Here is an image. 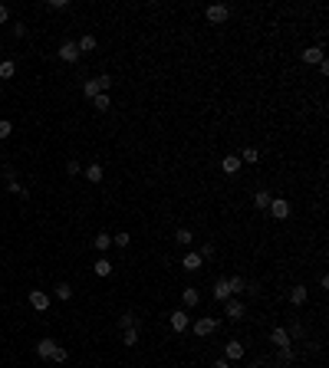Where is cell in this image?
I'll use <instances>...</instances> for the list:
<instances>
[{
	"mask_svg": "<svg viewBox=\"0 0 329 368\" xmlns=\"http://www.w3.org/2000/svg\"><path fill=\"white\" fill-rule=\"evenodd\" d=\"M109 86H112V79H109V76H99V79H89L86 86H82V92H86L89 99H96V95H99V92H106Z\"/></svg>",
	"mask_w": 329,
	"mask_h": 368,
	"instance_id": "6da1fadb",
	"label": "cell"
},
{
	"mask_svg": "<svg viewBox=\"0 0 329 368\" xmlns=\"http://www.w3.org/2000/svg\"><path fill=\"white\" fill-rule=\"evenodd\" d=\"M191 329H194V336H211V332H218V319H211V316H204V319L191 322Z\"/></svg>",
	"mask_w": 329,
	"mask_h": 368,
	"instance_id": "7a4b0ae2",
	"label": "cell"
},
{
	"mask_svg": "<svg viewBox=\"0 0 329 368\" xmlns=\"http://www.w3.org/2000/svg\"><path fill=\"white\" fill-rule=\"evenodd\" d=\"M204 16H208L211 23H224V20L230 16V7H224V3H214V7L204 10Z\"/></svg>",
	"mask_w": 329,
	"mask_h": 368,
	"instance_id": "3957f363",
	"label": "cell"
},
{
	"mask_svg": "<svg viewBox=\"0 0 329 368\" xmlns=\"http://www.w3.org/2000/svg\"><path fill=\"white\" fill-rule=\"evenodd\" d=\"M60 59H63V63H76L79 59V46L72 43V39H66L63 46H60Z\"/></svg>",
	"mask_w": 329,
	"mask_h": 368,
	"instance_id": "277c9868",
	"label": "cell"
},
{
	"mask_svg": "<svg viewBox=\"0 0 329 368\" xmlns=\"http://www.w3.org/2000/svg\"><path fill=\"white\" fill-rule=\"evenodd\" d=\"M224 359H228V362H240L244 359V342H234V339H230V342L224 345Z\"/></svg>",
	"mask_w": 329,
	"mask_h": 368,
	"instance_id": "5b68a950",
	"label": "cell"
},
{
	"mask_svg": "<svg viewBox=\"0 0 329 368\" xmlns=\"http://www.w3.org/2000/svg\"><path fill=\"white\" fill-rule=\"evenodd\" d=\"M266 211H270V217L286 220V217H290V204H286V201H270V207H266Z\"/></svg>",
	"mask_w": 329,
	"mask_h": 368,
	"instance_id": "8992f818",
	"label": "cell"
},
{
	"mask_svg": "<svg viewBox=\"0 0 329 368\" xmlns=\"http://www.w3.org/2000/svg\"><path fill=\"white\" fill-rule=\"evenodd\" d=\"M224 316H228V319H244V303H237V299H224Z\"/></svg>",
	"mask_w": 329,
	"mask_h": 368,
	"instance_id": "52a82bcc",
	"label": "cell"
},
{
	"mask_svg": "<svg viewBox=\"0 0 329 368\" xmlns=\"http://www.w3.org/2000/svg\"><path fill=\"white\" fill-rule=\"evenodd\" d=\"M56 349H60V345H56L53 339H43V342H36V355H40V359H53Z\"/></svg>",
	"mask_w": 329,
	"mask_h": 368,
	"instance_id": "ba28073f",
	"label": "cell"
},
{
	"mask_svg": "<svg viewBox=\"0 0 329 368\" xmlns=\"http://www.w3.org/2000/svg\"><path fill=\"white\" fill-rule=\"evenodd\" d=\"M168 322H172V329H174V332H184V329L191 326L188 313H172V316H168Z\"/></svg>",
	"mask_w": 329,
	"mask_h": 368,
	"instance_id": "9c48e42d",
	"label": "cell"
},
{
	"mask_svg": "<svg viewBox=\"0 0 329 368\" xmlns=\"http://www.w3.org/2000/svg\"><path fill=\"white\" fill-rule=\"evenodd\" d=\"M30 306L43 313V309H50V296H46L43 290H33V293H30Z\"/></svg>",
	"mask_w": 329,
	"mask_h": 368,
	"instance_id": "30bf717a",
	"label": "cell"
},
{
	"mask_svg": "<svg viewBox=\"0 0 329 368\" xmlns=\"http://www.w3.org/2000/svg\"><path fill=\"white\" fill-rule=\"evenodd\" d=\"M270 342H274V345H280V349H286V345H290V332L276 326V329L270 332Z\"/></svg>",
	"mask_w": 329,
	"mask_h": 368,
	"instance_id": "8fae6325",
	"label": "cell"
},
{
	"mask_svg": "<svg viewBox=\"0 0 329 368\" xmlns=\"http://www.w3.org/2000/svg\"><path fill=\"white\" fill-rule=\"evenodd\" d=\"M300 56H303V63H316V66H320L322 63V46H310V49H303Z\"/></svg>",
	"mask_w": 329,
	"mask_h": 368,
	"instance_id": "7c38bea8",
	"label": "cell"
},
{
	"mask_svg": "<svg viewBox=\"0 0 329 368\" xmlns=\"http://www.w3.org/2000/svg\"><path fill=\"white\" fill-rule=\"evenodd\" d=\"M240 165H244V161H240V158H237V155H228V158H224V161H220V168H224V171H228V174H237V171H240Z\"/></svg>",
	"mask_w": 329,
	"mask_h": 368,
	"instance_id": "4fadbf2b",
	"label": "cell"
},
{
	"mask_svg": "<svg viewBox=\"0 0 329 368\" xmlns=\"http://www.w3.org/2000/svg\"><path fill=\"white\" fill-rule=\"evenodd\" d=\"M201 263H204V260H201V257H198V253H188V257L181 260V267L188 270V273H194V270H201Z\"/></svg>",
	"mask_w": 329,
	"mask_h": 368,
	"instance_id": "5bb4252c",
	"label": "cell"
},
{
	"mask_svg": "<svg viewBox=\"0 0 329 368\" xmlns=\"http://www.w3.org/2000/svg\"><path fill=\"white\" fill-rule=\"evenodd\" d=\"M214 299H220V303H224V299H230L228 280H218V283H214Z\"/></svg>",
	"mask_w": 329,
	"mask_h": 368,
	"instance_id": "9a60e30c",
	"label": "cell"
},
{
	"mask_svg": "<svg viewBox=\"0 0 329 368\" xmlns=\"http://www.w3.org/2000/svg\"><path fill=\"white\" fill-rule=\"evenodd\" d=\"M181 299H184V306H198V303H201V293H198L194 286H188V290L181 293Z\"/></svg>",
	"mask_w": 329,
	"mask_h": 368,
	"instance_id": "2e32d148",
	"label": "cell"
},
{
	"mask_svg": "<svg viewBox=\"0 0 329 368\" xmlns=\"http://www.w3.org/2000/svg\"><path fill=\"white\" fill-rule=\"evenodd\" d=\"M290 303L293 306H303L306 303V286H293V290H290Z\"/></svg>",
	"mask_w": 329,
	"mask_h": 368,
	"instance_id": "e0dca14e",
	"label": "cell"
},
{
	"mask_svg": "<svg viewBox=\"0 0 329 368\" xmlns=\"http://www.w3.org/2000/svg\"><path fill=\"white\" fill-rule=\"evenodd\" d=\"M92 105H96V109H99V112H106V109H112V99H109V95H106V92H99V95H96V99H92Z\"/></svg>",
	"mask_w": 329,
	"mask_h": 368,
	"instance_id": "ac0fdd59",
	"label": "cell"
},
{
	"mask_svg": "<svg viewBox=\"0 0 329 368\" xmlns=\"http://www.w3.org/2000/svg\"><path fill=\"white\" fill-rule=\"evenodd\" d=\"M76 46H79V53H92V49H96V36H82Z\"/></svg>",
	"mask_w": 329,
	"mask_h": 368,
	"instance_id": "d6986e66",
	"label": "cell"
},
{
	"mask_svg": "<svg viewBox=\"0 0 329 368\" xmlns=\"http://www.w3.org/2000/svg\"><path fill=\"white\" fill-rule=\"evenodd\" d=\"M240 161H247V165H257V161H260V151H257V148H244Z\"/></svg>",
	"mask_w": 329,
	"mask_h": 368,
	"instance_id": "ffe728a7",
	"label": "cell"
},
{
	"mask_svg": "<svg viewBox=\"0 0 329 368\" xmlns=\"http://www.w3.org/2000/svg\"><path fill=\"white\" fill-rule=\"evenodd\" d=\"M270 201H274V197L266 194V191H257V197H254V204H257L260 211H266V207H270Z\"/></svg>",
	"mask_w": 329,
	"mask_h": 368,
	"instance_id": "44dd1931",
	"label": "cell"
},
{
	"mask_svg": "<svg viewBox=\"0 0 329 368\" xmlns=\"http://www.w3.org/2000/svg\"><path fill=\"white\" fill-rule=\"evenodd\" d=\"M174 240H178V243H181V247H188V243H191V240H194V234H191V230H184V227H181V230H178V234H174Z\"/></svg>",
	"mask_w": 329,
	"mask_h": 368,
	"instance_id": "7402d4cb",
	"label": "cell"
},
{
	"mask_svg": "<svg viewBox=\"0 0 329 368\" xmlns=\"http://www.w3.org/2000/svg\"><path fill=\"white\" fill-rule=\"evenodd\" d=\"M92 270H96V276H109L112 273V263H109V260H99Z\"/></svg>",
	"mask_w": 329,
	"mask_h": 368,
	"instance_id": "603a6c76",
	"label": "cell"
},
{
	"mask_svg": "<svg viewBox=\"0 0 329 368\" xmlns=\"http://www.w3.org/2000/svg\"><path fill=\"white\" fill-rule=\"evenodd\" d=\"M86 178L92 181V184H96V181H102V165H89L86 168Z\"/></svg>",
	"mask_w": 329,
	"mask_h": 368,
	"instance_id": "cb8c5ba5",
	"label": "cell"
},
{
	"mask_svg": "<svg viewBox=\"0 0 329 368\" xmlns=\"http://www.w3.org/2000/svg\"><path fill=\"white\" fill-rule=\"evenodd\" d=\"M228 290H230V296H234V293H240V290H244V276H230V280H228Z\"/></svg>",
	"mask_w": 329,
	"mask_h": 368,
	"instance_id": "d4e9b609",
	"label": "cell"
},
{
	"mask_svg": "<svg viewBox=\"0 0 329 368\" xmlns=\"http://www.w3.org/2000/svg\"><path fill=\"white\" fill-rule=\"evenodd\" d=\"M14 72H16V66L10 63V59H7V63H0V79H14Z\"/></svg>",
	"mask_w": 329,
	"mask_h": 368,
	"instance_id": "484cf974",
	"label": "cell"
},
{
	"mask_svg": "<svg viewBox=\"0 0 329 368\" xmlns=\"http://www.w3.org/2000/svg\"><path fill=\"white\" fill-rule=\"evenodd\" d=\"M56 296H60V299H70L72 296V286H70V283H56Z\"/></svg>",
	"mask_w": 329,
	"mask_h": 368,
	"instance_id": "4316f807",
	"label": "cell"
},
{
	"mask_svg": "<svg viewBox=\"0 0 329 368\" xmlns=\"http://www.w3.org/2000/svg\"><path fill=\"white\" fill-rule=\"evenodd\" d=\"M92 243H96V250H109V243H112V237H109V234H99V237H96V240H92Z\"/></svg>",
	"mask_w": 329,
	"mask_h": 368,
	"instance_id": "83f0119b",
	"label": "cell"
},
{
	"mask_svg": "<svg viewBox=\"0 0 329 368\" xmlns=\"http://www.w3.org/2000/svg\"><path fill=\"white\" fill-rule=\"evenodd\" d=\"M126 332V345H138V329H122Z\"/></svg>",
	"mask_w": 329,
	"mask_h": 368,
	"instance_id": "f1b7e54d",
	"label": "cell"
},
{
	"mask_svg": "<svg viewBox=\"0 0 329 368\" xmlns=\"http://www.w3.org/2000/svg\"><path fill=\"white\" fill-rule=\"evenodd\" d=\"M118 326H122V329H135V316H132V313H126L122 319H118Z\"/></svg>",
	"mask_w": 329,
	"mask_h": 368,
	"instance_id": "f546056e",
	"label": "cell"
},
{
	"mask_svg": "<svg viewBox=\"0 0 329 368\" xmlns=\"http://www.w3.org/2000/svg\"><path fill=\"white\" fill-rule=\"evenodd\" d=\"M10 132H14V125H10L7 118H0V138H10Z\"/></svg>",
	"mask_w": 329,
	"mask_h": 368,
	"instance_id": "4dcf8cb0",
	"label": "cell"
},
{
	"mask_svg": "<svg viewBox=\"0 0 329 368\" xmlns=\"http://www.w3.org/2000/svg\"><path fill=\"white\" fill-rule=\"evenodd\" d=\"M112 243H118V247H128V243H132V237H128V234H116V237H112Z\"/></svg>",
	"mask_w": 329,
	"mask_h": 368,
	"instance_id": "1f68e13d",
	"label": "cell"
},
{
	"mask_svg": "<svg viewBox=\"0 0 329 368\" xmlns=\"http://www.w3.org/2000/svg\"><path fill=\"white\" fill-rule=\"evenodd\" d=\"M198 257H214V243H204V247H201V253H198Z\"/></svg>",
	"mask_w": 329,
	"mask_h": 368,
	"instance_id": "d6a6232c",
	"label": "cell"
},
{
	"mask_svg": "<svg viewBox=\"0 0 329 368\" xmlns=\"http://www.w3.org/2000/svg\"><path fill=\"white\" fill-rule=\"evenodd\" d=\"M66 359H70V352H66L63 345H60V349H56V355H53V362H66Z\"/></svg>",
	"mask_w": 329,
	"mask_h": 368,
	"instance_id": "836d02e7",
	"label": "cell"
},
{
	"mask_svg": "<svg viewBox=\"0 0 329 368\" xmlns=\"http://www.w3.org/2000/svg\"><path fill=\"white\" fill-rule=\"evenodd\" d=\"M293 359V349L290 345H286V349H280V362H290Z\"/></svg>",
	"mask_w": 329,
	"mask_h": 368,
	"instance_id": "e575fe53",
	"label": "cell"
},
{
	"mask_svg": "<svg viewBox=\"0 0 329 368\" xmlns=\"http://www.w3.org/2000/svg\"><path fill=\"white\" fill-rule=\"evenodd\" d=\"M66 171H70V174H79V161H76V158H72L70 165H66Z\"/></svg>",
	"mask_w": 329,
	"mask_h": 368,
	"instance_id": "d590c367",
	"label": "cell"
},
{
	"mask_svg": "<svg viewBox=\"0 0 329 368\" xmlns=\"http://www.w3.org/2000/svg\"><path fill=\"white\" fill-rule=\"evenodd\" d=\"M7 16H10V10L4 7V3H0V23H7Z\"/></svg>",
	"mask_w": 329,
	"mask_h": 368,
	"instance_id": "8d00e7d4",
	"label": "cell"
},
{
	"mask_svg": "<svg viewBox=\"0 0 329 368\" xmlns=\"http://www.w3.org/2000/svg\"><path fill=\"white\" fill-rule=\"evenodd\" d=\"M211 368H230V362H228V359H218V362H214Z\"/></svg>",
	"mask_w": 329,
	"mask_h": 368,
	"instance_id": "74e56055",
	"label": "cell"
}]
</instances>
